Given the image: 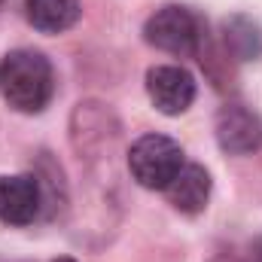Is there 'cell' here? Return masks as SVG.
I'll return each instance as SVG.
<instances>
[{"label": "cell", "mask_w": 262, "mask_h": 262, "mask_svg": "<svg viewBox=\"0 0 262 262\" xmlns=\"http://www.w3.org/2000/svg\"><path fill=\"white\" fill-rule=\"evenodd\" d=\"M55 92V73L43 52L12 49L0 58V95L18 113H40Z\"/></svg>", "instance_id": "obj_1"}, {"label": "cell", "mask_w": 262, "mask_h": 262, "mask_svg": "<svg viewBox=\"0 0 262 262\" xmlns=\"http://www.w3.org/2000/svg\"><path fill=\"white\" fill-rule=\"evenodd\" d=\"M183 165V146L168 134H143L128 149V171L143 189H168Z\"/></svg>", "instance_id": "obj_2"}, {"label": "cell", "mask_w": 262, "mask_h": 262, "mask_svg": "<svg viewBox=\"0 0 262 262\" xmlns=\"http://www.w3.org/2000/svg\"><path fill=\"white\" fill-rule=\"evenodd\" d=\"M143 40L168 55L177 58H192L201 49L204 31L201 21L192 9L186 6H162L159 12H152L143 25Z\"/></svg>", "instance_id": "obj_3"}, {"label": "cell", "mask_w": 262, "mask_h": 262, "mask_svg": "<svg viewBox=\"0 0 262 262\" xmlns=\"http://www.w3.org/2000/svg\"><path fill=\"white\" fill-rule=\"evenodd\" d=\"M146 95L165 116H180L195 101V76L180 64H159L146 70Z\"/></svg>", "instance_id": "obj_4"}, {"label": "cell", "mask_w": 262, "mask_h": 262, "mask_svg": "<svg viewBox=\"0 0 262 262\" xmlns=\"http://www.w3.org/2000/svg\"><path fill=\"white\" fill-rule=\"evenodd\" d=\"M213 134L223 152L247 156L262 146V119L244 104H226L216 110Z\"/></svg>", "instance_id": "obj_5"}, {"label": "cell", "mask_w": 262, "mask_h": 262, "mask_svg": "<svg viewBox=\"0 0 262 262\" xmlns=\"http://www.w3.org/2000/svg\"><path fill=\"white\" fill-rule=\"evenodd\" d=\"M43 210L40 180L34 174L0 177V220L6 226H28Z\"/></svg>", "instance_id": "obj_6"}, {"label": "cell", "mask_w": 262, "mask_h": 262, "mask_svg": "<svg viewBox=\"0 0 262 262\" xmlns=\"http://www.w3.org/2000/svg\"><path fill=\"white\" fill-rule=\"evenodd\" d=\"M165 192H168L171 204L180 213L195 216V213H201L207 207V198H210V174L201 165H183L180 174L171 180V186Z\"/></svg>", "instance_id": "obj_7"}, {"label": "cell", "mask_w": 262, "mask_h": 262, "mask_svg": "<svg viewBox=\"0 0 262 262\" xmlns=\"http://www.w3.org/2000/svg\"><path fill=\"white\" fill-rule=\"evenodd\" d=\"M79 0H25L28 21L43 34H61L79 21Z\"/></svg>", "instance_id": "obj_8"}, {"label": "cell", "mask_w": 262, "mask_h": 262, "mask_svg": "<svg viewBox=\"0 0 262 262\" xmlns=\"http://www.w3.org/2000/svg\"><path fill=\"white\" fill-rule=\"evenodd\" d=\"M223 37H226V49L238 58V61H256L262 55V28L247 18V15H232L223 25Z\"/></svg>", "instance_id": "obj_9"}, {"label": "cell", "mask_w": 262, "mask_h": 262, "mask_svg": "<svg viewBox=\"0 0 262 262\" xmlns=\"http://www.w3.org/2000/svg\"><path fill=\"white\" fill-rule=\"evenodd\" d=\"M52 262H76V259H70V256H58V259H52Z\"/></svg>", "instance_id": "obj_10"}]
</instances>
